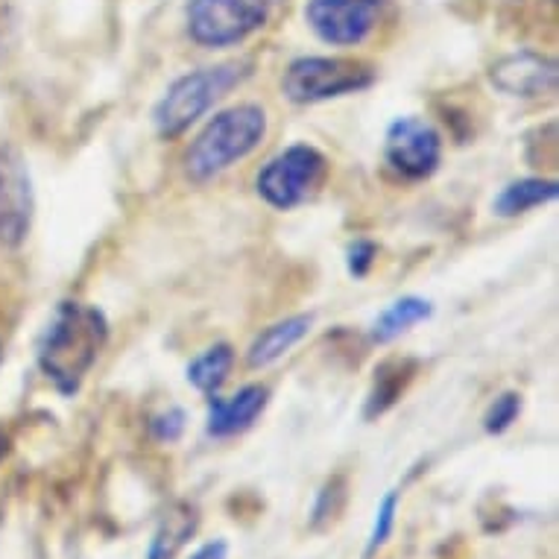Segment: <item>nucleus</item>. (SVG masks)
Here are the masks:
<instances>
[{"label":"nucleus","mask_w":559,"mask_h":559,"mask_svg":"<svg viewBox=\"0 0 559 559\" xmlns=\"http://www.w3.org/2000/svg\"><path fill=\"white\" fill-rule=\"evenodd\" d=\"M109 343V320L97 305L64 299L53 308L41 337L36 360L41 376L59 395H74L94 369Z\"/></svg>","instance_id":"1"},{"label":"nucleus","mask_w":559,"mask_h":559,"mask_svg":"<svg viewBox=\"0 0 559 559\" xmlns=\"http://www.w3.org/2000/svg\"><path fill=\"white\" fill-rule=\"evenodd\" d=\"M266 132H270V118L258 103H238L217 111L200 129V135L193 138L191 147L185 150V176L193 185L212 182L258 153L266 141Z\"/></svg>","instance_id":"2"},{"label":"nucleus","mask_w":559,"mask_h":559,"mask_svg":"<svg viewBox=\"0 0 559 559\" xmlns=\"http://www.w3.org/2000/svg\"><path fill=\"white\" fill-rule=\"evenodd\" d=\"M252 76V62L249 59H231V62L209 64L197 68L176 80L162 100L153 109V127L162 138H179L188 129L202 120L217 103L238 85H243Z\"/></svg>","instance_id":"3"},{"label":"nucleus","mask_w":559,"mask_h":559,"mask_svg":"<svg viewBox=\"0 0 559 559\" xmlns=\"http://www.w3.org/2000/svg\"><path fill=\"white\" fill-rule=\"evenodd\" d=\"M329 176V158L313 144H290L255 176L258 197L275 212H294L317 197Z\"/></svg>","instance_id":"4"},{"label":"nucleus","mask_w":559,"mask_h":559,"mask_svg":"<svg viewBox=\"0 0 559 559\" xmlns=\"http://www.w3.org/2000/svg\"><path fill=\"white\" fill-rule=\"evenodd\" d=\"M270 15L273 0H188L185 29L193 45L226 50L261 33Z\"/></svg>","instance_id":"5"},{"label":"nucleus","mask_w":559,"mask_h":559,"mask_svg":"<svg viewBox=\"0 0 559 559\" xmlns=\"http://www.w3.org/2000/svg\"><path fill=\"white\" fill-rule=\"evenodd\" d=\"M376 83V71L358 59L343 56H299L287 64L282 92L296 106L337 100L346 94L367 92Z\"/></svg>","instance_id":"6"},{"label":"nucleus","mask_w":559,"mask_h":559,"mask_svg":"<svg viewBox=\"0 0 559 559\" xmlns=\"http://www.w3.org/2000/svg\"><path fill=\"white\" fill-rule=\"evenodd\" d=\"M36 217V188L24 153L15 144H0V247L27 243Z\"/></svg>","instance_id":"7"},{"label":"nucleus","mask_w":559,"mask_h":559,"mask_svg":"<svg viewBox=\"0 0 559 559\" xmlns=\"http://www.w3.org/2000/svg\"><path fill=\"white\" fill-rule=\"evenodd\" d=\"M384 158L399 176L411 182H423L437 174L442 162L440 129L419 115L395 118L384 135Z\"/></svg>","instance_id":"8"},{"label":"nucleus","mask_w":559,"mask_h":559,"mask_svg":"<svg viewBox=\"0 0 559 559\" xmlns=\"http://www.w3.org/2000/svg\"><path fill=\"white\" fill-rule=\"evenodd\" d=\"M305 24L331 47L364 45L378 27L381 0H308Z\"/></svg>","instance_id":"9"},{"label":"nucleus","mask_w":559,"mask_h":559,"mask_svg":"<svg viewBox=\"0 0 559 559\" xmlns=\"http://www.w3.org/2000/svg\"><path fill=\"white\" fill-rule=\"evenodd\" d=\"M557 59L533 50L507 53L489 68V83L507 97H522V100H536L557 92Z\"/></svg>","instance_id":"10"},{"label":"nucleus","mask_w":559,"mask_h":559,"mask_svg":"<svg viewBox=\"0 0 559 559\" xmlns=\"http://www.w3.org/2000/svg\"><path fill=\"white\" fill-rule=\"evenodd\" d=\"M270 404V386L247 384L229 399L209 395V416H205V431L214 440H229L238 433L249 431L258 423V416Z\"/></svg>","instance_id":"11"},{"label":"nucleus","mask_w":559,"mask_h":559,"mask_svg":"<svg viewBox=\"0 0 559 559\" xmlns=\"http://www.w3.org/2000/svg\"><path fill=\"white\" fill-rule=\"evenodd\" d=\"M313 329V313H294L285 320L266 325L247 348V364L252 369H266L290 355Z\"/></svg>","instance_id":"12"},{"label":"nucleus","mask_w":559,"mask_h":559,"mask_svg":"<svg viewBox=\"0 0 559 559\" xmlns=\"http://www.w3.org/2000/svg\"><path fill=\"white\" fill-rule=\"evenodd\" d=\"M559 197V182L557 179H542V176H527V179H515V182L504 185L501 193L492 200V212L498 217H519L533 209H542Z\"/></svg>","instance_id":"13"},{"label":"nucleus","mask_w":559,"mask_h":559,"mask_svg":"<svg viewBox=\"0 0 559 559\" xmlns=\"http://www.w3.org/2000/svg\"><path fill=\"white\" fill-rule=\"evenodd\" d=\"M433 305L425 296H402L393 305H386L384 311L378 313L372 322V340L376 343H393L411 329H416L419 322L431 320Z\"/></svg>","instance_id":"14"},{"label":"nucleus","mask_w":559,"mask_h":559,"mask_svg":"<svg viewBox=\"0 0 559 559\" xmlns=\"http://www.w3.org/2000/svg\"><path fill=\"white\" fill-rule=\"evenodd\" d=\"M235 369V348L229 343H214L188 364V384L202 395H217Z\"/></svg>","instance_id":"15"},{"label":"nucleus","mask_w":559,"mask_h":559,"mask_svg":"<svg viewBox=\"0 0 559 559\" xmlns=\"http://www.w3.org/2000/svg\"><path fill=\"white\" fill-rule=\"evenodd\" d=\"M197 522L200 515L191 504H176L170 513L162 519L158 531L153 533L147 548V559H176L179 550L185 548V542L191 539L193 531H197Z\"/></svg>","instance_id":"16"},{"label":"nucleus","mask_w":559,"mask_h":559,"mask_svg":"<svg viewBox=\"0 0 559 559\" xmlns=\"http://www.w3.org/2000/svg\"><path fill=\"white\" fill-rule=\"evenodd\" d=\"M407 360H386L384 367L376 369V386H372V393H369L367 402V419H376L384 411H390L404 393V384H407Z\"/></svg>","instance_id":"17"},{"label":"nucleus","mask_w":559,"mask_h":559,"mask_svg":"<svg viewBox=\"0 0 559 559\" xmlns=\"http://www.w3.org/2000/svg\"><path fill=\"white\" fill-rule=\"evenodd\" d=\"M399 504H402V492L399 489H390L384 498H381V504L376 510V522H372V531H369V542H367V559L381 550L390 542L395 531V515H399Z\"/></svg>","instance_id":"18"},{"label":"nucleus","mask_w":559,"mask_h":559,"mask_svg":"<svg viewBox=\"0 0 559 559\" xmlns=\"http://www.w3.org/2000/svg\"><path fill=\"white\" fill-rule=\"evenodd\" d=\"M519 413H522V395H519V393H501L496 402L486 407L484 431L492 433V437L510 431L515 419H519Z\"/></svg>","instance_id":"19"},{"label":"nucleus","mask_w":559,"mask_h":559,"mask_svg":"<svg viewBox=\"0 0 559 559\" xmlns=\"http://www.w3.org/2000/svg\"><path fill=\"white\" fill-rule=\"evenodd\" d=\"M185 428H188V413L182 407H167V411L156 413L153 419H150V433H153V440L156 442H179L182 440Z\"/></svg>","instance_id":"20"},{"label":"nucleus","mask_w":559,"mask_h":559,"mask_svg":"<svg viewBox=\"0 0 559 559\" xmlns=\"http://www.w3.org/2000/svg\"><path fill=\"white\" fill-rule=\"evenodd\" d=\"M378 247L372 240H355L352 247L346 249V270L352 278H367L369 270L376 266Z\"/></svg>","instance_id":"21"},{"label":"nucleus","mask_w":559,"mask_h":559,"mask_svg":"<svg viewBox=\"0 0 559 559\" xmlns=\"http://www.w3.org/2000/svg\"><path fill=\"white\" fill-rule=\"evenodd\" d=\"M191 559H229V542L226 539H212L193 550Z\"/></svg>","instance_id":"22"},{"label":"nucleus","mask_w":559,"mask_h":559,"mask_svg":"<svg viewBox=\"0 0 559 559\" xmlns=\"http://www.w3.org/2000/svg\"><path fill=\"white\" fill-rule=\"evenodd\" d=\"M7 442H10V440H7V433L0 431V457H3V454H7Z\"/></svg>","instance_id":"23"},{"label":"nucleus","mask_w":559,"mask_h":559,"mask_svg":"<svg viewBox=\"0 0 559 559\" xmlns=\"http://www.w3.org/2000/svg\"><path fill=\"white\" fill-rule=\"evenodd\" d=\"M0 360H3V352H0Z\"/></svg>","instance_id":"24"}]
</instances>
